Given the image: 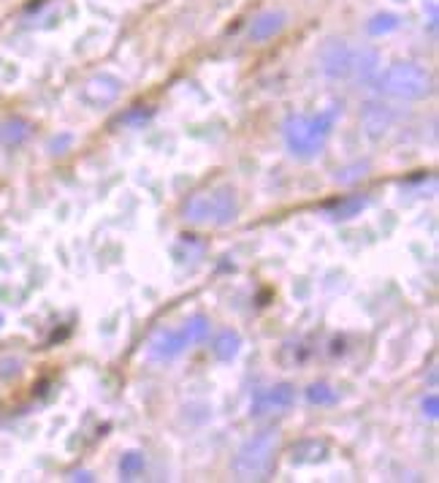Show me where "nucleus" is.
<instances>
[{
    "mask_svg": "<svg viewBox=\"0 0 439 483\" xmlns=\"http://www.w3.org/2000/svg\"><path fill=\"white\" fill-rule=\"evenodd\" d=\"M339 114L342 106H328L314 117H301V114L287 117L285 120V144H287L290 155L298 160H312L320 155Z\"/></svg>",
    "mask_w": 439,
    "mask_h": 483,
    "instance_id": "nucleus-1",
    "label": "nucleus"
},
{
    "mask_svg": "<svg viewBox=\"0 0 439 483\" xmlns=\"http://www.w3.org/2000/svg\"><path fill=\"white\" fill-rule=\"evenodd\" d=\"M277 442H280V432H274V429H266V432L255 435L253 440L244 442L231 464L233 475L239 481H263L274 464Z\"/></svg>",
    "mask_w": 439,
    "mask_h": 483,
    "instance_id": "nucleus-2",
    "label": "nucleus"
},
{
    "mask_svg": "<svg viewBox=\"0 0 439 483\" xmlns=\"http://www.w3.org/2000/svg\"><path fill=\"white\" fill-rule=\"evenodd\" d=\"M239 214V199L233 187H217L209 193L193 196L184 207V217L190 223H214V226H228Z\"/></svg>",
    "mask_w": 439,
    "mask_h": 483,
    "instance_id": "nucleus-3",
    "label": "nucleus"
},
{
    "mask_svg": "<svg viewBox=\"0 0 439 483\" xmlns=\"http://www.w3.org/2000/svg\"><path fill=\"white\" fill-rule=\"evenodd\" d=\"M434 87L431 73L425 71L423 66H415V63H396L383 73L380 79V90L385 95H393L401 100H418L425 98Z\"/></svg>",
    "mask_w": 439,
    "mask_h": 483,
    "instance_id": "nucleus-4",
    "label": "nucleus"
},
{
    "mask_svg": "<svg viewBox=\"0 0 439 483\" xmlns=\"http://www.w3.org/2000/svg\"><path fill=\"white\" fill-rule=\"evenodd\" d=\"M296 402V388L290 383H277L266 388V391H258L253 402H250V415L260 418V415H271V412H287Z\"/></svg>",
    "mask_w": 439,
    "mask_h": 483,
    "instance_id": "nucleus-5",
    "label": "nucleus"
},
{
    "mask_svg": "<svg viewBox=\"0 0 439 483\" xmlns=\"http://www.w3.org/2000/svg\"><path fill=\"white\" fill-rule=\"evenodd\" d=\"M350 55L353 49L339 38H331L320 49V66L328 79H347L350 76Z\"/></svg>",
    "mask_w": 439,
    "mask_h": 483,
    "instance_id": "nucleus-6",
    "label": "nucleus"
},
{
    "mask_svg": "<svg viewBox=\"0 0 439 483\" xmlns=\"http://www.w3.org/2000/svg\"><path fill=\"white\" fill-rule=\"evenodd\" d=\"M184 348H190V345L184 340L182 328H163V331H157L155 337L149 340L147 353H149L152 361L166 364V361H174L176 355H182Z\"/></svg>",
    "mask_w": 439,
    "mask_h": 483,
    "instance_id": "nucleus-7",
    "label": "nucleus"
},
{
    "mask_svg": "<svg viewBox=\"0 0 439 483\" xmlns=\"http://www.w3.org/2000/svg\"><path fill=\"white\" fill-rule=\"evenodd\" d=\"M120 79L112 76V73H98V76H92L85 87V98L92 103V106H106V103H112L117 95H120Z\"/></svg>",
    "mask_w": 439,
    "mask_h": 483,
    "instance_id": "nucleus-8",
    "label": "nucleus"
},
{
    "mask_svg": "<svg viewBox=\"0 0 439 483\" xmlns=\"http://www.w3.org/2000/svg\"><path fill=\"white\" fill-rule=\"evenodd\" d=\"M285 22H287V14H285V11H263V14H258L255 19H253V25H250V38L258 43L271 41L274 36L282 33Z\"/></svg>",
    "mask_w": 439,
    "mask_h": 483,
    "instance_id": "nucleus-9",
    "label": "nucleus"
},
{
    "mask_svg": "<svg viewBox=\"0 0 439 483\" xmlns=\"http://www.w3.org/2000/svg\"><path fill=\"white\" fill-rule=\"evenodd\" d=\"M380 68V55L371 49V46H361L353 49L350 55V76H355L358 82H369Z\"/></svg>",
    "mask_w": 439,
    "mask_h": 483,
    "instance_id": "nucleus-10",
    "label": "nucleus"
},
{
    "mask_svg": "<svg viewBox=\"0 0 439 483\" xmlns=\"http://www.w3.org/2000/svg\"><path fill=\"white\" fill-rule=\"evenodd\" d=\"M361 120H364V128L371 139H377V136H383L385 130L391 128V123H393V114L388 106L383 103H366L364 106V114H361Z\"/></svg>",
    "mask_w": 439,
    "mask_h": 483,
    "instance_id": "nucleus-11",
    "label": "nucleus"
},
{
    "mask_svg": "<svg viewBox=\"0 0 439 483\" xmlns=\"http://www.w3.org/2000/svg\"><path fill=\"white\" fill-rule=\"evenodd\" d=\"M239 348H241V337L239 331H231V328H226V331H220L217 334V340H214L212 345V353L217 361H233L236 355H239Z\"/></svg>",
    "mask_w": 439,
    "mask_h": 483,
    "instance_id": "nucleus-12",
    "label": "nucleus"
},
{
    "mask_svg": "<svg viewBox=\"0 0 439 483\" xmlns=\"http://www.w3.org/2000/svg\"><path fill=\"white\" fill-rule=\"evenodd\" d=\"M326 454H328L326 442L301 440V442L293 445V451H290V462H293V464H310V462H320Z\"/></svg>",
    "mask_w": 439,
    "mask_h": 483,
    "instance_id": "nucleus-13",
    "label": "nucleus"
},
{
    "mask_svg": "<svg viewBox=\"0 0 439 483\" xmlns=\"http://www.w3.org/2000/svg\"><path fill=\"white\" fill-rule=\"evenodd\" d=\"M209 331H212V321H209L206 315H190L182 326V334H184V340H187V345H201V342H206L209 340Z\"/></svg>",
    "mask_w": 439,
    "mask_h": 483,
    "instance_id": "nucleus-14",
    "label": "nucleus"
},
{
    "mask_svg": "<svg viewBox=\"0 0 439 483\" xmlns=\"http://www.w3.org/2000/svg\"><path fill=\"white\" fill-rule=\"evenodd\" d=\"M307 402L317 405V407H331V405L339 402V391L331 383H312L307 388Z\"/></svg>",
    "mask_w": 439,
    "mask_h": 483,
    "instance_id": "nucleus-15",
    "label": "nucleus"
},
{
    "mask_svg": "<svg viewBox=\"0 0 439 483\" xmlns=\"http://www.w3.org/2000/svg\"><path fill=\"white\" fill-rule=\"evenodd\" d=\"M144 467H147L144 454L128 451V454L120 459V478H122V481H136L139 475H144Z\"/></svg>",
    "mask_w": 439,
    "mask_h": 483,
    "instance_id": "nucleus-16",
    "label": "nucleus"
},
{
    "mask_svg": "<svg viewBox=\"0 0 439 483\" xmlns=\"http://www.w3.org/2000/svg\"><path fill=\"white\" fill-rule=\"evenodd\" d=\"M364 207H366V199H364V196H350V199L339 201V204L331 209V217H334V220H350V217H355Z\"/></svg>",
    "mask_w": 439,
    "mask_h": 483,
    "instance_id": "nucleus-17",
    "label": "nucleus"
},
{
    "mask_svg": "<svg viewBox=\"0 0 439 483\" xmlns=\"http://www.w3.org/2000/svg\"><path fill=\"white\" fill-rule=\"evenodd\" d=\"M396 28H398L396 14H377L371 16V22H369V33L371 36H385V33H393Z\"/></svg>",
    "mask_w": 439,
    "mask_h": 483,
    "instance_id": "nucleus-18",
    "label": "nucleus"
},
{
    "mask_svg": "<svg viewBox=\"0 0 439 483\" xmlns=\"http://www.w3.org/2000/svg\"><path fill=\"white\" fill-rule=\"evenodd\" d=\"M152 117V109H144V106H133L130 112H125L120 117V123L122 125H142L144 120H149Z\"/></svg>",
    "mask_w": 439,
    "mask_h": 483,
    "instance_id": "nucleus-19",
    "label": "nucleus"
},
{
    "mask_svg": "<svg viewBox=\"0 0 439 483\" xmlns=\"http://www.w3.org/2000/svg\"><path fill=\"white\" fill-rule=\"evenodd\" d=\"M369 166L364 163H355V166H350V169H342V171H337V182H342V185H350V182H358L361 177H364V171H366Z\"/></svg>",
    "mask_w": 439,
    "mask_h": 483,
    "instance_id": "nucleus-20",
    "label": "nucleus"
},
{
    "mask_svg": "<svg viewBox=\"0 0 439 483\" xmlns=\"http://www.w3.org/2000/svg\"><path fill=\"white\" fill-rule=\"evenodd\" d=\"M421 410H423L425 418L437 421V418H439V397H437V394H425L423 402H421Z\"/></svg>",
    "mask_w": 439,
    "mask_h": 483,
    "instance_id": "nucleus-21",
    "label": "nucleus"
},
{
    "mask_svg": "<svg viewBox=\"0 0 439 483\" xmlns=\"http://www.w3.org/2000/svg\"><path fill=\"white\" fill-rule=\"evenodd\" d=\"M6 142H19V139H25L28 136V130H25V125L22 123H14V125H6Z\"/></svg>",
    "mask_w": 439,
    "mask_h": 483,
    "instance_id": "nucleus-22",
    "label": "nucleus"
},
{
    "mask_svg": "<svg viewBox=\"0 0 439 483\" xmlns=\"http://www.w3.org/2000/svg\"><path fill=\"white\" fill-rule=\"evenodd\" d=\"M68 144H71V136H63V139H60V142H52V150H57V152H60V150H63V147H68Z\"/></svg>",
    "mask_w": 439,
    "mask_h": 483,
    "instance_id": "nucleus-23",
    "label": "nucleus"
},
{
    "mask_svg": "<svg viewBox=\"0 0 439 483\" xmlns=\"http://www.w3.org/2000/svg\"><path fill=\"white\" fill-rule=\"evenodd\" d=\"M73 481H92V475H90V472H76Z\"/></svg>",
    "mask_w": 439,
    "mask_h": 483,
    "instance_id": "nucleus-24",
    "label": "nucleus"
}]
</instances>
